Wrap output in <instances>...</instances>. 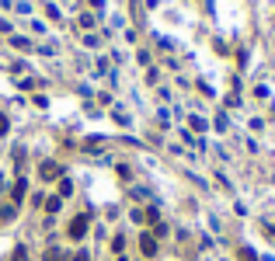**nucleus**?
<instances>
[{
  "label": "nucleus",
  "mask_w": 275,
  "mask_h": 261,
  "mask_svg": "<svg viewBox=\"0 0 275 261\" xmlns=\"http://www.w3.org/2000/svg\"><path fill=\"white\" fill-rule=\"evenodd\" d=\"M11 216H14V209H11V205H4V209H0V223H7Z\"/></svg>",
  "instance_id": "39448f33"
},
{
  "label": "nucleus",
  "mask_w": 275,
  "mask_h": 261,
  "mask_svg": "<svg viewBox=\"0 0 275 261\" xmlns=\"http://www.w3.org/2000/svg\"><path fill=\"white\" fill-rule=\"evenodd\" d=\"M0 132H7V119L4 115H0Z\"/></svg>",
  "instance_id": "1a4fd4ad"
},
{
  "label": "nucleus",
  "mask_w": 275,
  "mask_h": 261,
  "mask_svg": "<svg viewBox=\"0 0 275 261\" xmlns=\"http://www.w3.org/2000/svg\"><path fill=\"white\" fill-rule=\"evenodd\" d=\"M70 261H87V254H84V251H80V254H73V258Z\"/></svg>",
  "instance_id": "6e6552de"
},
{
  "label": "nucleus",
  "mask_w": 275,
  "mask_h": 261,
  "mask_svg": "<svg viewBox=\"0 0 275 261\" xmlns=\"http://www.w3.org/2000/svg\"><path fill=\"white\" fill-rule=\"evenodd\" d=\"M39 174L49 181V178H60V174H63V167H60V164H53V160H46V164L39 167Z\"/></svg>",
  "instance_id": "7ed1b4c3"
},
{
  "label": "nucleus",
  "mask_w": 275,
  "mask_h": 261,
  "mask_svg": "<svg viewBox=\"0 0 275 261\" xmlns=\"http://www.w3.org/2000/svg\"><path fill=\"white\" fill-rule=\"evenodd\" d=\"M84 233H87V216H73V219H70V237L80 240Z\"/></svg>",
  "instance_id": "f257e3e1"
},
{
  "label": "nucleus",
  "mask_w": 275,
  "mask_h": 261,
  "mask_svg": "<svg viewBox=\"0 0 275 261\" xmlns=\"http://www.w3.org/2000/svg\"><path fill=\"white\" fill-rule=\"evenodd\" d=\"M25 192H28V185H25V178H21V181H18V185H14V198H18V202H21V198H25Z\"/></svg>",
  "instance_id": "20e7f679"
},
{
  "label": "nucleus",
  "mask_w": 275,
  "mask_h": 261,
  "mask_svg": "<svg viewBox=\"0 0 275 261\" xmlns=\"http://www.w3.org/2000/svg\"><path fill=\"white\" fill-rule=\"evenodd\" d=\"M240 261H258V258H254L251 251H240Z\"/></svg>",
  "instance_id": "0eeeda50"
},
{
  "label": "nucleus",
  "mask_w": 275,
  "mask_h": 261,
  "mask_svg": "<svg viewBox=\"0 0 275 261\" xmlns=\"http://www.w3.org/2000/svg\"><path fill=\"white\" fill-rule=\"evenodd\" d=\"M28 258V251H25V247H18V251H14V261H25Z\"/></svg>",
  "instance_id": "423d86ee"
},
{
  "label": "nucleus",
  "mask_w": 275,
  "mask_h": 261,
  "mask_svg": "<svg viewBox=\"0 0 275 261\" xmlns=\"http://www.w3.org/2000/svg\"><path fill=\"white\" fill-rule=\"evenodd\" d=\"M139 251H143L146 258L157 254V240H153V233H143V237H139Z\"/></svg>",
  "instance_id": "f03ea898"
},
{
  "label": "nucleus",
  "mask_w": 275,
  "mask_h": 261,
  "mask_svg": "<svg viewBox=\"0 0 275 261\" xmlns=\"http://www.w3.org/2000/svg\"><path fill=\"white\" fill-rule=\"evenodd\" d=\"M0 192H4V181H0Z\"/></svg>",
  "instance_id": "9d476101"
}]
</instances>
